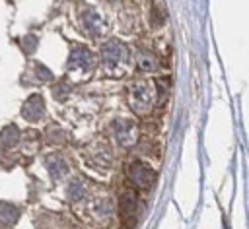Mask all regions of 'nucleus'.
Instances as JSON below:
<instances>
[{"mask_svg":"<svg viewBox=\"0 0 249 229\" xmlns=\"http://www.w3.org/2000/svg\"><path fill=\"white\" fill-rule=\"evenodd\" d=\"M35 70H37V76H39L43 82H47V80H53V74H51V70H49V68H45L43 64H37V66H35Z\"/></svg>","mask_w":249,"mask_h":229,"instance_id":"nucleus-17","label":"nucleus"},{"mask_svg":"<svg viewBox=\"0 0 249 229\" xmlns=\"http://www.w3.org/2000/svg\"><path fill=\"white\" fill-rule=\"evenodd\" d=\"M18 140H19V130H18V126H14V124L6 126V128L0 132V144H2L4 147H12V146H16Z\"/></svg>","mask_w":249,"mask_h":229,"instance_id":"nucleus-14","label":"nucleus"},{"mask_svg":"<svg viewBox=\"0 0 249 229\" xmlns=\"http://www.w3.org/2000/svg\"><path fill=\"white\" fill-rule=\"evenodd\" d=\"M21 116L29 122H37L41 118H45V103L41 95H31L25 99L23 107H21Z\"/></svg>","mask_w":249,"mask_h":229,"instance_id":"nucleus-6","label":"nucleus"},{"mask_svg":"<svg viewBox=\"0 0 249 229\" xmlns=\"http://www.w3.org/2000/svg\"><path fill=\"white\" fill-rule=\"evenodd\" d=\"M156 101V89L150 83L138 82L128 91V105L136 114H146L152 111Z\"/></svg>","mask_w":249,"mask_h":229,"instance_id":"nucleus-2","label":"nucleus"},{"mask_svg":"<svg viewBox=\"0 0 249 229\" xmlns=\"http://www.w3.org/2000/svg\"><path fill=\"white\" fill-rule=\"evenodd\" d=\"M86 192H88V186H86V182H84V179H80V177H76V179H72L70 182H68V188H66V194H68V198L70 200H82L84 196H86Z\"/></svg>","mask_w":249,"mask_h":229,"instance_id":"nucleus-12","label":"nucleus"},{"mask_svg":"<svg viewBox=\"0 0 249 229\" xmlns=\"http://www.w3.org/2000/svg\"><path fill=\"white\" fill-rule=\"evenodd\" d=\"M21 45H23V50L25 52H33L37 49V37L35 35H27V37H23Z\"/></svg>","mask_w":249,"mask_h":229,"instance_id":"nucleus-16","label":"nucleus"},{"mask_svg":"<svg viewBox=\"0 0 249 229\" xmlns=\"http://www.w3.org/2000/svg\"><path fill=\"white\" fill-rule=\"evenodd\" d=\"M136 64H138V68H140L142 72H156L158 66H160L156 54H152V52H148V50H138V54H136Z\"/></svg>","mask_w":249,"mask_h":229,"instance_id":"nucleus-11","label":"nucleus"},{"mask_svg":"<svg viewBox=\"0 0 249 229\" xmlns=\"http://www.w3.org/2000/svg\"><path fill=\"white\" fill-rule=\"evenodd\" d=\"M45 167H47V173L51 175V179L56 180V182L62 180V179L66 177V173H68V165H66V161H64L60 155H56V153L45 157Z\"/></svg>","mask_w":249,"mask_h":229,"instance_id":"nucleus-8","label":"nucleus"},{"mask_svg":"<svg viewBox=\"0 0 249 229\" xmlns=\"http://www.w3.org/2000/svg\"><path fill=\"white\" fill-rule=\"evenodd\" d=\"M47 140L53 142V144H62L66 140V134L64 130H60L58 126H49L47 128Z\"/></svg>","mask_w":249,"mask_h":229,"instance_id":"nucleus-15","label":"nucleus"},{"mask_svg":"<svg viewBox=\"0 0 249 229\" xmlns=\"http://www.w3.org/2000/svg\"><path fill=\"white\" fill-rule=\"evenodd\" d=\"M80 23L88 35H101L103 33V21L93 10H84L80 14Z\"/></svg>","mask_w":249,"mask_h":229,"instance_id":"nucleus-9","label":"nucleus"},{"mask_svg":"<svg viewBox=\"0 0 249 229\" xmlns=\"http://www.w3.org/2000/svg\"><path fill=\"white\" fill-rule=\"evenodd\" d=\"M136 212H138V198L132 190H124L121 194V215L123 221L132 223L136 219Z\"/></svg>","mask_w":249,"mask_h":229,"instance_id":"nucleus-7","label":"nucleus"},{"mask_svg":"<svg viewBox=\"0 0 249 229\" xmlns=\"http://www.w3.org/2000/svg\"><path fill=\"white\" fill-rule=\"evenodd\" d=\"M101 62H103V70L105 74L111 76H119L128 62V50L123 43L119 41H109L103 45L101 49Z\"/></svg>","mask_w":249,"mask_h":229,"instance_id":"nucleus-1","label":"nucleus"},{"mask_svg":"<svg viewBox=\"0 0 249 229\" xmlns=\"http://www.w3.org/2000/svg\"><path fill=\"white\" fill-rule=\"evenodd\" d=\"M19 219V210L10 202H0V227H12Z\"/></svg>","mask_w":249,"mask_h":229,"instance_id":"nucleus-10","label":"nucleus"},{"mask_svg":"<svg viewBox=\"0 0 249 229\" xmlns=\"http://www.w3.org/2000/svg\"><path fill=\"white\" fill-rule=\"evenodd\" d=\"M91 213L97 217V219H107V217H111V213H113V206H111V202L107 200V198H97L93 204H91Z\"/></svg>","mask_w":249,"mask_h":229,"instance_id":"nucleus-13","label":"nucleus"},{"mask_svg":"<svg viewBox=\"0 0 249 229\" xmlns=\"http://www.w3.org/2000/svg\"><path fill=\"white\" fill-rule=\"evenodd\" d=\"M113 136H115V140H117L119 146L130 147V146H134L136 140H138V128H136V124H134L132 120H128V118H117V120L113 122Z\"/></svg>","mask_w":249,"mask_h":229,"instance_id":"nucleus-4","label":"nucleus"},{"mask_svg":"<svg viewBox=\"0 0 249 229\" xmlns=\"http://www.w3.org/2000/svg\"><path fill=\"white\" fill-rule=\"evenodd\" d=\"M128 179H130V182L136 186V188H150L152 184H154V180H156V173H154V169L152 167H148L146 163H142V161H134V163H130V167H128Z\"/></svg>","mask_w":249,"mask_h":229,"instance_id":"nucleus-5","label":"nucleus"},{"mask_svg":"<svg viewBox=\"0 0 249 229\" xmlns=\"http://www.w3.org/2000/svg\"><path fill=\"white\" fill-rule=\"evenodd\" d=\"M95 68V58L93 52L86 47H76L70 52V60H68V70L72 74H89Z\"/></svg>","mask_w":249,"mask_h":229,"instance_id":"nucleus-3","label":"nucleus"}]
</instances>
